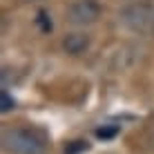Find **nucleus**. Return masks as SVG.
Returning <instances> with one entry per match:
<instances>
[{
	"label": "nucleus",
	"mask_w": 154,
	"mask_h": 154,
	"mask_svg": "<svg viewBox=\"0 0 154 154\" xmlns=\"http://www.w3.org/2000/svg\"><path fill=\"white\" fill-rule=\"evenodd\" d=\"M87 141H72L69 145L65 147V154H78V152H85L87 150Z\"/></svg>",
	"instance_id": "6e6552de"
},
{
	"label": "nucleus",
	"mask_w": 154,
	"mask_h": 154,
	"mask_svg": "<svg viewBox=\"0 0 154 154\" xmlns=\"http://www.w3.org/2000/svg\"><path fill=\"white\" fill-rule=\"evenodd\" d=\"M121 23L130 31L141 36H154V2L145 0H134V2L125 5L119 11Z\"/></svg>",
	"instance_id": "f03ea898"
},
{
	"label": "nucleus",
	"mask_w": 154,
	"mask_h": 154,
	"mask_svg": "<svg viewBox=\"0 0 154 154\" xmlns=\"http://www.w3.org/2000/svg\"><path fill=\"white\" fill-rule=\"evenodd\" d=\"M36 25L40 27V31H42V34H49V31H51V27H54V25H51V16L47 14L45 9H40V11L36 14Z\"/></svg>",
	"instance_id": "0eeeda50"
},
{
	"label": "nucleus",
	"mask_w": 154,
	"mask_h": 154,
	"mask_svg": "<svg viewBox=\"0 0 154 154\" xmlns=\"http://www.w3.org/2000/svg\"><path fill=\"white\" fill-rule=\"evenodd\" d=\"M100 16H103V5L98 0H74L65 11L67 23L74 27H89L98 23Z\"/></svg>",
	"instance_id": "7ed1b4c3"
},
{
	"label": "nucleus",
	"mask_w": 154,
	"mask_h": 154,
	"mask_svg": "<svg viewBox=\"0 0 154 154\" xmlns=\"http://www.w3.org/2000/svg\"><path fill=\"white\" fill-rule=\"evenodd\" d=\"M121 132V127L119 125H112V123H107V125H100L94 130V134L98 136V139H103V141H107V139H114L116 134Z\"/></svg>",
	"instance_id": "423d86ee"
},
{
	"label": "nucleus",
	"mask_w": 154,
	"mask_h": 154,
	"mask_svg": "<svg viewBox=\"0 0 154 154\" xmlns=\"http://www.w3.org/2000/svg\"><path fill=\"white\" fill-rule=\"evenodd\" d=\"M14 109H16V98L7 92V87H2V92H0V112L9 114V112H14Z\"/></svg>",
	"instance_id": "39448f33"
},
{
	"label": "nucleus",
	"mask_w": 154,
	"mask_h": 154,
	"mask_svg": "<svg viewBox=\"0 0 154 154\" xmlns=\"http://www.w3.org/2000/svg\"><path fill=\"white\" fill-rule=\"evenodd\" d=\"M0 141L7 154H47L45 136L31 127H7Z\"/></svg>",
	"instance_id": "f257e3e1"
},
{
	"label": "nucleus",
	"mask_w": 154,
	"mask_h": 154,
	"mask_svg": "<svg viewBox=\"0 0 154 154\" xmlns=\"http://www.w3.org/2000/svg\"><path fill=\"white\" fill-rule=\"evenodd\" d=\"M92 45V36L85 34V31H72V34H65L60 40V47L65 49V54L69 56H81L89 49Z\"/></svg>",
	"instance_id": "20e7f679"
}]
</instances>
